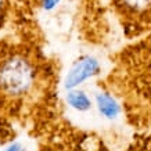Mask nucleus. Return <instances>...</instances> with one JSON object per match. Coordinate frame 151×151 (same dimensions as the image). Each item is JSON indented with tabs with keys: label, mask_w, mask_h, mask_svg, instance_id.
I'll list each match as a JSON object with an SVG mask.
<instances>
[{
	"label": "nucleus",
	"mask_w": 151,
	"mask_h": 151,
	"mask_svg": "<svg viewBox=\"0 0 151 151\" xmlns=\"http://www.w3.org/2000/svg\"><path fill=\"white\" fill-rule=\"evenodd\" d=\"M129 151H151V133H146L136 137Z\"/></svg>",
	"instance_id": "obj_7"
},
{
	"label": "nucleus",
	"mask_w": 151,
	"mask_h": 151,
	"mask_svg": "<svg viewBox=\"0 0 151 151\" xmlns=\"http://www.w3.org/2000/svg\"><path fill=\"white\" fill-rule=\"evenodd\" d=\"M107 92L118 99L133 128L151 132V33L115 54Z\"/></svg>",
	"instance_id": "obj_1"
},
{
	"label": "nucleus",
	"mask_w": 151,
	"mask_h": 151,
	"mask_svg": "<svg viewBox=\"0 0 151 151\" xmlns=\"http://www.w3.org/2000/svg\"><path fill=\"white\" fill-rule=\"evenodd\" d=\"M60 1H61V0H43V1H42V7L46 10V11H50V10H53L57 4H60Z\"/></svg>",
	"instance_id": "obj_8"
},
{
	"label": "nucleus",
	"mask_w": 151,
	"mask_h": 151,
	"mask_svg": "<svg viewBox=\"0 0 151 151\" xmlns=\"http://www.w3.org/2000/svg\"><path fill=\"white\" fill-rule=\"evenodd\" d=\"M100 69V64L94 57L85 55L82 58H79L65 78V89L73 90L76 86L86 82L87 79L99 75Z\"/></svg>",
	"instance_id": "obj_4"
},
{
	"label": "nucleus",
	"mask_w": 151,
	"mask_h": 151,
	"mask_svg": "<svg viewBox=\"0 0 151 151\" xmlns=\"http://www.w3.org/2000/svg\"><path fill=\"white\" fill-rule=\"evenodd\" d=\"M96 105L99 108V112L107 119L118 118L119 114L122 112V105L118 99L107 90L96 94Z\"/></svg>",
	"instance_id": "obj_5"
},
{
	"label": "nucleus",
	"mask_w": 151,
	"mask_h": 151,
	"mask_svg": "<svg viewBox=\"0 0 151 151\" xmlns=\"http://www.w3.org/2000/svg\"><path fill=\"white\" fill-rule=\"evenodd\" d=\"M67 103L69 104V107H72L73 110L79 111V112H85V111L90 110L92 107V100L89 99L85 92L82 90H71L67 94Z\"/></svg>",
	"instance_id": "obj_6"
},
{
	"label": "nucleus",
	"mask_w": 151,
	"mask_h": 151,
	"mask_svg": "<svg viewBox=\"0 0 151 151\" xmlns=\"http://www.w3.org/2000/svg\"><path fill=\"white\" fill-rule=\"evenodd\" d=\"M4 151H27V150H25V147H24L21 143H13V144H10Z\"/></svg>",
	"instance_id": "obj_10"
},
{
	"label": "nucleus",
	"mask_w": 151,
	"mask_h": 151,
	"mask_svg": "<svg viewBox=\"0 0 151 151\" xmlns=\"http://www.w3.org/2000/svg\"><path fill=\"white\" fill-rule=\"evenodd\" d=\"M6 11H7V0H0V27L4 22Z\"/></svg>",
	"instance_id": "obj_9"
},
{
	"label": "nucleus",
	"mask_w": 151,
	"mask_h": 151,
	"mask_svg": "<svg viewBox=\"0 0 151 151\" xmlns=\"http://www.w3.org/2000/svg\"><path fill=\"white\" fill-rule=\"evenodd\" d=\"M126 37L151 33V0H111Z\"/></svg>",
	"instance_id": "obj_3"
},
{
	"label": "nucleus",
	"mask_w": 151,
	"mask_h": 151,
	"mask_svg": "<svg viewBox=\"0 0 151 151\" xmlns=\"http://www.w3.org/2000/svg\"><path fill=\"white\" fill-rule=\"evenodd\" d=\"M36 82V68L32 60L13 51L0 60V96L10 100L21 99L31 92Z\"/></svg>",
	"instance_id": "obj_2"
}]
</instances>
